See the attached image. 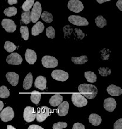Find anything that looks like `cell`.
<instances>
[{
    "label": "cell",
    "mask_w": 122,
    "mask_h": 129,
    "mask_svg": "<svg viewBox=\"0 0 122 129\" xmlns=\"http://www.w3.org/2000/svg\"><path fill=\"white\" fill-rule=\"evenodd\" d=\"M78 91L79 93L85 97L86 99H92L97 96L98 89L97 87L92 84H82L78 87Z\"/></svg>",
    "instance_id": "obj_1"
},
{
    "label": "cell",
    "mask_w": 122,
    "mask_h": 129,
    "mask_svg": "<svg viewBox=\"0 0 122 129\" xmlns=\"http://www.w3.org/2000/svg\"><path fill=\"white\" fill-rule=\"evenodd\" d=\"M42 12L41 4L39 1H36L33 5L32 12H30V17L32 23H35L38 22L40 18Z\"/></svg>",
    "instance_id": "obj_2"
},
{
    "label": "cell",
    "mask_w": 122,
    "mask_h": 129,
    "mask_svg": "<svg viewBox=\"0 0 122 129\" xmlns=\"http://www.w3.org/2000/svg\"><path fill=\"white\" fill-rule=\"evenodd\" d=\"M50 115V109L48 106H42L38 108L36 113V118L37 121L42 122L44 121Z\"/></svg>",
    "instance_id": "obj_3"
},
{
    "label": "cell",
    "mask_w": 122,
    "mask_h": 129,
    "mask_svg": "<svg viewBox=\"0 0 122 129\" xmlns=\"http://www.w3.org/2000/svg\"><path fill=\"white\" fill-rule=\"evenodd\" d=\"M72 101L74 105L79 108L86 106L88 104V101L85 97L79 93H73L72 96Z\"/></svg>",
    "instance_id": "obj_4"
},
{
    "label": "cell",
    "mask_w": 122,
    "mask_h": 129,
    "mask_svg": "<svg viewBox=\"0 0 122 129\" xmlns=\"http://www.w3.org/2000/svg\"><path fill=\"white\" fill-rule=\"evenodd\" d=\"M42 65L46 68H54L58 64L57 59L53 56H45L41 60Z\"/></svg>",
    "instance_id": "obj_5"
},
{
    "label": "cell",
    "mask_w": 122,
    "mask_h": 129,
    "mask_svg": "<svg viewBox=\"0 0 122 129\" xmlns=\"http://www.w3.org/2000/svg\"><path fill=\"white\" fill-rule=\"evenodd\" d=\"M14 117V112L12 107L7 106L6 108L2 109L0 112L1 120L5 122L10 121L13 120Z\"/></svg>",
    "instance_id": "obj_6"
},
{
    "label": "cell",
    "mask_w": 122,
    "mask_h": 129,
    "mask_svg": "<svg viewBox=\"0 0 122 129\" xmlns=\"http://www.w3.org/2000/svg\"><path fill=\"white\" fill-rule=\"evenodd\" d=\"M68 9L76 13L82 12L84 9L83 3L79 0H70L67 4Z\"/></svg>",
    "instance_id": "obj_7"
},
{
    "label": "cell",
    "mask_w": 122,
    "mask_h": 129,
    "mask_svg": "<svg viewBox=\"0 0 122 129\" xmlns=\"http://www.w3.org/2000/svg\"><path fill=\"white\" fill-rule=\"evenodd\" d=\"M70 23L76 26H88L89 25L88 20L84 17L79 16L72 15L68 17Z\"/></svg>",
    "instance_id": "obj_8"
},
{
    "label": "cell",
    "mask_w": 122,
    "mask_h": 129,
    "mask_svg": "<svg viewBox=\"0 0 122 129\" xmlns=\"http://www.w3.org/2000/svg\"><path fill=\"white\" fill-rule=\"evenodd\" d=\"M23 118L27 122H31L33 121L36 118V113L34 108L31 106H27L24 109Z\"/></svg>",
    "instance_id": "obj_9"
},
{
    "label": "cell",
    "mask_w": 122,
    "mask_h": 129,
    "mask_svg": "<svg viewBox=\"0 0 122 129\" xmlns=\"http://www.w3.org/2000/svg\"><path fill=\"white\" fill-rule=\"evenodd\" d=\"M22 61L23 59L22 56L17 53H12L6 59L7 63L12 65H19L22 64Z\"/></svg>",
    "instance_id": "obj_10"
},
{
    "label": "cell",
    "mask_w": 122,
    "mask_h": 129,
    "mask_svg": "<svg viewBox=\"0 0 122 129\" xmlns=\"http://www.w3.org/2000/svg\"><path fill=\"white\" fill-rule=\"evenodd\" d=\"M51 77L54 80L58 81L64 82L66 81L69 78V74L67 72L64 71L60 69H56L53 71L51 73Z\"/></svg>",
    "instance_id": "obj_11"
},
{
    "label": "cell",
    "mask_w": 122,
    "mask_h": 129,
    "mask_svg": "<svg viewBox=\"0 0 122 129\" xmlns=\"http://www.w3.org/2000/svg\"><path fill=\"white\" fill-rule=\"evenodd\" d=\"M1 25L7 32H13L16 30V25L14 21L11 19H4L1 22Z\"/></svg>",
    "instance_id": "obj_12"
},
{
    "label": "cell",
    "mask_w": 122,
    "mask_h": 129,
    "mask_svg": "<svg viewBox=\"0 0 122 129\" xmlns=\"http://www.w3.org/2000/svg\"><path fill=\"white\" fill-rule=\"evenodd\" d=\"M116 105V101L113 98H108L104 100V107L105 110L108 112H113L114 111Z\"/></svg>",
    "instance_id": "obj_13"
},
{
    "label": "cell",
    "mask_w": 122,
    "mask_h": 129,
    "mask_svg": "<svg viewBox=\"0 0 122 129\" xmlns=\"http://www.w3.org/2000/svg\"><path fill=\"white\" fill-rule=\"evenodd\" d=\"M25 59L30 64H33L36 62L37 55L35 51L28 48L25 53Z\"/></svg>",
    "instance_id": "obj_14"
},
{
    "label": "cell",
    "mask_w": 122,
    "mask_h": 129,
    "mask_svg": "<svg viewBox=\"0 0 122 129\" xmlns=\"http://www.w3.org/2000/svg\"><path fill=\"white\" fill-rule=\"evenodd\" d=\"M69 109V104L67 101L62 102L58 105L57 112L59 116H66L67 114Z\"/></svg>",
    "instance_id": "obj_15"
},
{
    "label": "cell",
    "mask_w": 122,
    "mask_h": 129,
    "mask_svg": "<svg viewBox=\"0 0 122 129\" xmlns=\"http://www.w3.org/2000/svg\"><path fill=\"white\" fill-rule=\"evenodd\" d=\"M6 78L9 83L13 86H16L19 83V75L14 72H7L6 75Z\"/></svg>",
    "instance_id": "obj_16"
},
{
    "label": "cell",
    "mask_w": 122,
    "mask_h": 129,
    "mask_svg": "<svg viewBox=\"0 0 122 129\" xmlns=\"http://www.w3.org/2000/svg\"><path fill=\"white\" fill-rule=\"evenodd\" d=\"M35 87L41 90H44L46 87V79L43 76L38 77L35 80Z\"/></svg>",
    "instance_id": "obj_17"
},
{
    "label": "cell",
    "mask_w": 122,
    "mask_h": 129,
    "mask_svg": "<svg viewBox=\"0 0 122 129\" xmlns=\"http://www.w3.org/2000/svg\"><path fill=\"white\" fill-rule=\"evenodd\" d=\"M107 91L111 96H119L122 94V89L120 87L111 84L107 87Z\"/></svg>",
    "instance_id": "obj_18"
},
{
    "label": "cell",
    "mask_w": 122,
    "mask_h": 129,
    "mask_svg": "<svg viewBox=\"0 0 122 129\" xmlns=\"http://www.w3.org/2000/svg\"><path fill=\"white\" fill-rule=\"evenodd\" d=\"M32 28V35L36 36L42 33L44 30V25L41 22H38Z\"/></svg>",
    "instance_id": "obj_19"
},
{
    "label": "cell",
    "mask_w": 122,
    "mask_h": 129,
    "mask_svg": "<svg viewBox=\"0 0 122 129\" xmlns=\"http://www.w3.org/2000/svg\"><path fill=\"white\" fill-rule=\"evenodd\" d=\"M89 121L94 126H98L101 123L102 119L100 116L97 114H92L89 117Z\"/></svg>",
    "instance_id": "obj_20"
},
{
    "label": "cell",
    "mask_w": 122,
    "mask_h": 129,
    "mask_svg": "<svg viewBox=\"0 0 122 129\" xmlns=\"http://www.w3.org/2000/svg\"><path fill=\"white\" fill-rule=\"evenodd\" d=\"M33 83V76L32 74L29 73L23 80V87L25 90H29L31 88Z\"/></svg>",
    "instance_id": "obj_21"
},
{
    "label": "cell",
    "mask_w": 122,
    "mask_h": 129,
    "mask_svg": "<svg viewBox=\"0 0 122 129\" xmlns=\"http://www.w3.org/2000/svg\"><path fill=\"white\" fill-rule=\"evenodd\" d=\"M63 102V97L59 94H56L49 99V103L53 106H58Z\"/></svg>",
    "instance_id": "obj_22"
},
{
    "label": "cell",
    "mask_w": 122,
    "mask_h": 129,
    "mask_svg": "<svg viewBox=\"0 0 122 129\" xmlns=\"http://www.w3.org/2000/svg\"><path fill=\"white\" fill-rule=\"evenodd\" d=\"M42 94L41 93L38 92L37 91H33L32 92L30 95V100L33 104L38 105L39 104L40 101L41 99Z\"/></svg>",
    "instance_id": "obj_23"
},
{
    "label": "cell",
    "mask_w": 122,
    "mask_h": 129,
    "mask_svg": "<svg viewBox=\"0 0 122 129\" xmlns=\"http://www.w3.org/2000/svg\"><path fill=\"white\" fill-rule=\"evenodd\" d=\"M88 60V57L86 56H82L78 57H72V61L75 64H83L87 62Z\"/></svg>",
    "instance_id": "obj_24"
},
{
    "label": "cell",
    "mask_w": 122,
    "mask_h": 129,
    "mask_svg": "<svg viewBox=\"0 0 122 129\" xmlns=\"http://www.w3.org/2000/svg\"><path fill=\"white\" fill-rule=\"evenodd\" d=\"M85 77L87 81L91 83H94L97 81V75L92 71H86L85 72Z\"/></svg>",
    "instance_id": "obj_25"
},
{
    "label": "cell",
    "mask_w": 122,
    "mask_h": 129,
    "mask_svg": "<svg viewBox=\"0 0 122 129\" xmlns=\"http://www.w3.org/2000/svg\"><path fill=\"white\" fill-rule=\"evenodd\" d=\"M21 17H22V22L24 23L26 25L27 24L30 23V22H31V17H30V11H24L22 13L21 15Z\"/></svg>",
    "instance_id": "obj_26"
},
{
    "label": "cell",
    "mask_w": 122,
    "mask_h": 129,
    "mask_svg": "<svg viewBox=\"0 0 122 129\" xmlns=\"http://www.w3.org/2000/svg\"><path fill=\"white\" fill-rule=\"evenodd\" d=\"M41 19H42L44 22H45L46 23H50L53 21V16L52 14L50 13L46 12V11H44L41 15Z\"/></svg>",
    "instance_id": "obj_27"
},
{
    "label": "cell",
    "mask_w": 122,
    "mask_h": 129,
    "mask_svg": "<svg viewBox=\"0 0 122 129\" xmlns=\"http://www.w3.org/2000/svg\"><path fill=\"white\" fill-rule=\"evenodd\" d=\"M4 49L6 50L7 52L9 53H12L13 52L14 50H16L17 48V46H16L14 43H12V42L7 41L5 42L4 46Z\"/></svg>",
    "instance_id": "obj_28"
},
{
    "label": "cell",
    "mask_w": 122,
    "mask_h": 129,
    "mask_svg": "<svg viewBox=\"0 0 122 129\" xmlns=\"http://www.w3.org/2000/svg\"><path fill=\"white\" fill-rule=\"evenodd\" d=\"M96 25L98 28H103L107 25V21L102 16H99L95 19Z\"/></svg>",
    "instance_id": "obj_29"
},
{
    "label": "cell",
    "mask_w": 122,
    "mask_h": 129,
    "mask_svg": "<svg viewBox=\"0 0 122 129\" xmlns=\"http://www.w3.org/2000/svg\"><path fill=\"white\" fill-rule=\"evenodd\" d=\"M20 32L22 34V38L25 40H28L29 37V29L27 26H22L20 28Z\"/></svg>",
    "instance_id": "obj_30"
},
{
    "label": "cell",
    "mask_w": 122,
    "mask_h": 129,
    "mask_svg": "<svg viewBox=\"0 0 122 129\" xmlns=\"http://www.w3.org/2000/svg\"><path fill=\"white\" fill-rule=\"evenodd\" d=\"M4 13L8 17L15 16L17 13V9L15 7H10L4 10Z\"/></svg>",
    "instance_id": "obj_31"
},
{
    "label": "cell",
    "mask_w": 122,
    "mask_h": 129,
    "mask_svg": "<svg viewBox=\"0 0 122 129\" xmlns=\"http://www.w3.org/2000/svg\"><path fill=\"white\" fill-rule=\"evenodd\" d=\"M35 0H26L22 5V8L23 11H28L31 9L34 4Z\"/></svg>",
    "instance_id": "obj_32"
},
{
    "label": "cell",
    "mask_w": 122,
    "mask_h": 129,
    "mask_svg": "<svg viewBox=\"0 0 122 129\" xmlns=\"http://www.w3.org/2000/svg\"><path fill=\"white\" fill-rule=\"evenodd\" d=\"M10 96V91L7 87L3 85L0 87V98H7Z\"/></svg>",
    "instance_id": "obj_33"
},
{
    "label": "cell",
    "mask_w": 122,
    "mask_h": 129,
    "mask_svg": "<svg viewBox=\"0 0 122 129\" xmlns=\"http://www.w3.org/2000/svg\"><path fill=\"white\" fill-rule=\"evenodd\" d=\"M98 72L99 75H101L102 77H107L108 75H110L111 74V70L109 69L108 68L101 67L98 69Z\"/></svg>",
    "instance_id": "obj_34"
},
{
    "label": "cell",
    "mask_w": 122,
    "mask_h": 129,
    "mask_svg": "<svg viewBox=\"0 0 122 129\" xmlns=\"http://www.w3.org/2000/svg\"><path fill=\"white\" fill-rule=\"evenodd\" d=\"M46 35L48 38L53 39L55 37V30L52 26H49L46 29Z\"/></svg>",
    "instance_id": "obj_35"
},
{
    "label": "cell",
    "mask_w": 122,
    "mask_h": 129,
    "mask_svg": "<svg viewBox=\"0 0 122 129\" xmlns=\"http://www.w3.org/2000/svg\"><path fill=\"white\" fill-rule=\"evenodd\" d=\"M67 127V124L65 122H58L53 124V129H62L66 128Z\"/></svg>",
    "instance_id": "obj_36"
},
{
    "label": "cell",
    "mask_w": 122,
    "mask_h": 129,
    "mask_svg": "<svg viewBox=\"0 0 122 129\" xmlns=\"http://www.w3.org/2000/svg\"><path fill=\"white\" fill-rule=\"evenodd\" d=\"M109 50L108 49L104 48V50L101 51L102 54V60H107L109 59V56H110V53H108Z\"/></svg>",
    "instance_id": "obj_37"
},
{
    "label": "cell",
    "mask_w": 122,
    "mask_h": 129,
    "mask_svg": "<svg viewBox=\"0 0 122 129\" xmlns=\"http://www.w3.org/2000/svg\"><path fill=\"white\" fill-rule=\"evenodd\" d=\"M114 129H121L122 128V119L120 118L119 120L116 121L114 124Z\"/></svg>",
    "instance_id": "obj_38"
},
{
    "label": "cell",
    "mask_w": 122,
    "mask_h": 129,
    "mask_svg": "<svg viewBox=\"0 0 122 129\" xmlns=\"http://www.w3.org/2000/svg\"><path fill=\"white\" fill-rule=\"evenodd\" d=\"M75 32H76V34H77V35H78V38H80L81 40L83 39V37H85L84 33H83V32L82 31L81 29H78V28H75Z\"/></svg>",
    "instance_id": "obj_39"
},
{
    "label": "cell",
    "mask_w": 122,
    "mask_h": 129,
    "mask_svg": "<svg viewBox=\"0 0 122 129\" xmlns=\"http://www.w3.org/2000/svg\"><path fill=\"white\" fill-rule=\"evenodd\" d=\"M72 128L73 129H85V127L84 125H83L81 123H75L72 127Z\"/></svg>",
    "instance_id": "obj_40"
},
{
    "label": "cell",
    "mask_w": 122,
    "mask_h": 129,
    "mask_svg": "<svg viewBox=\"0 0 122 129\" xmlns=\"http://www.w3.org/2000/svg\"><path fill=\"white\" fill-rule=\"evenodd\" d=\"M29 129H43V127L39 125H30L29 127Z\"/></svg>",
    "instance_id": "obj_41"
},
{
    "label": "cell",
    "mask_w": 122,
    "mask_h": 129,
    "mask_svg": "<svg viewBox=\"0 0 122 129\" xmlns=\"http://www.w3.org/2000/svg\"><path fill=\"white\" fill-rule=\"evenodd\" d=\"M116 6L120 11L122 10V0H118L116 3Z\"/></svg>",
    "instance_id": "obj_42"
},
{
    "label": "cell",
    "mask_w": 122,
    "mask_h": 129,
    "mask_svg": "<svg viewBox=\"0 0 122 129\" xmlns=\"http://www.w3.org/2000/svg\"><path fill=\"white\" fill-rule=\"evenodd\" d=\"M17 3V0H8V3H9L10 5L16 4Z\"/></svg>",
    "instance_id": "obj_43"
},
{
    "label": "cell",
    "mask_w": 122,
    "mask_h": 129,
    "mask_svg": "<svg viewBox=\"0 0 122 129\" xmlns=\"http://www.w3.org/2000/svg\"><path fill=\"white\" fill-rule=\"evenodd\" d=\"M97 1L98 3H99V4H102V3L107 2V1H110L111 0H97Z\"/></svg>",
    "instance_id": "obj_44"
},
{
    "label": "cell",
    "mask_w": 122,
    "mask_h": 129,
    "mask_svg": "<svg viewBox=\"0 0 122 129\" xmlns=\"http://www.w3.org/2000/svg\"><path fill=\"white\" fill-rule=\"evenodd\" d=\"M3 106H4V104H3L2 101H0V112H1V111L3 109Z\"/></svg>",
    "instance_id": "obj_45"
},
{
    "label": "cell",
    "mask_w": 122,
    "mask_h": 129,
    "mask_svg": "<svg viewBox=\"0 0 122 129\" xmlns=\"http://www.w3.org/2000/svg\"><path fill=\"white\" fill-rule=\"evenodd\" d=\"M8 129H15V127L12 126V125H8L7 126Z\"/></svg>",
    "instance_id": "obj_46"
}]
</instances>
